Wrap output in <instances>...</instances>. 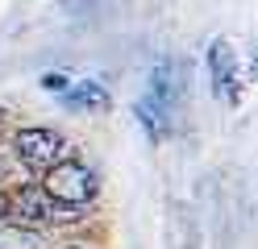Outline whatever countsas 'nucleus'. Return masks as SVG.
I'll return each instance as SVG.
<instances>
[{
	"instance_id": "obj_4",
	"label": "nucleus",
	"mask_w": 258,
	"mask_h": 249,
	"mask_svg": "<svg viewBox=\"0 0 258 249\" xmlns=\"http://www.w3.org/2000/svg\"><path fill=\"white\" fill-rule=\"evenodd\" d=\"M62 141L54 129H42V125H34V129H17V137H13V154L21 158V166H29V171H54V166L62 162Z\"/></svg>"
},
{
	"instance_id": "obj_6",
	"label": "nucleus",
	"mask_w": 258,
	"mask_h": 249,
	"mask_svg": "<svg viewBox=\"0 0 258 249\" xmlns=\"http://www.w3.org/2000/svg\"><path fill=\"white\" fill-rule=\"evenodd\" d=\"M208 79H213V96L225 104H237L241 96V75H237V58L225 38L208 42Z\"/></svg>"
},
{
	"instance_id": "obj_7",
	"label": "nucleus",
	"mask_w": 258,
	"mask_h": 249,
	"mask_svg": "<svg viewBox=\"0 0 258 249\" xmlns=\"http://www.w3.org/2000/svg\"><path fill=\"white\" fill-rule=\"evenodd\" d=\"M0 249H46V241H42V232H34V228L0 220Z\"/></svg>"
},
{
	"instance_id": "obj_3",
	"label": "nucleus",
	"mask_w": 258,
	"mask_h": 249,
	"mask_svg": "<svg viewBox=\"0 0 258 249\" xmlns=\"http://www.w3.org/2000/svg\"><path fill=\"white\" fill-rule=\"evenodd\" d=\"M5 220L21 224V228H42V224H58V220H75V208H62L46 187H21L9 199V216Z\"/></svg>"
},
{
	"instance_id": "obj_5",
	"label": "nucleus",
	"mask_w": 258,
	"mask_h": 249,
	"mask_svg": "<svg viewBox=\"0 0 258 249\" xmlns=\"http://www.w3.org/2000/svg\"><path fill=\"white\" fill-rule=\"evenodd\" d=\"M42 92L58 96L67 108H88V112H104L108 108V92L92 79H71V75H42Z\"/></svg>"
},
{
	"instance_id": "obj_8",
	"label": "nucleus",
	"mask_w": 258,
	"mask_h": 249,
	"mask_svg": "<svg viewBox=\"0 0 258 249\" xmlns=\"http://www.w3.org/2000/svg\"><path fill=\"white\" fill-rule=\"evenodd\" d=\"M5 216H9V195L0 191V220H5Z\"/></svg>"
},
{
	"instance_id": "obj_11",
	"label": "nucleus",
	"mask_w": 258,
	"mask_h": 249,
	"mask_svg": "<svg viewBox=\"0 0 258 249\" xmlns=\"http://www.w3.org/2000/svg\"><path fill=\"white\" fill-rule=\"evenodd\" d=\"M67 249H84V245H67Z\"/></svg>"
},
{
	"instance_id": "obj_2",
	"label": "nucleus",
	"mask_w": 258,
	"mask_h": 249,
	"mask_svg": "<svg viewBox=\"0 0 258 249\" xmlns=\"http://www.w3.org/2000/svg\"><path fill=\"white\" fill-rule=\"evenodd\" d=\"M42 187L50 191L62 208H88L96 199V171L84 162V158H62L54 171L42 175Z\"/></svg>"
},
{
	"instance_id": "obj_10",
	"label": "nucleus",
	"mask_w": 258,
	"mask_h": 249,
	"mask_svg": "<svg viewBox=\"0 0 258 249\" xmlns=\"http://www.w3.org/2000/svg\"><path fill=\"white\" fill-rule=\"evenodd\" d=\"M254 75H258V50H254Z\"/></svg>"
},
{
	"instance_id": "obj_1",
	"label": "nucleus",
	"mask_w": 258,
	"mask_h": 249,
	"mask_svg": "<svg viewBox=\"0 0 258 249\" xmlns=\"http://www.w3.org/2000/svg\"><path fill=\"white\" fill-rule=\"evenodd\" d=\"M175 96H179V83H175V62H158L154 75H150V88L142 92V100L134 104L142 129L150 133V137H167L171 129V116H175Z\"/></svg>"
},
{
	"instance_id": "obj_9",
	"label": "nucleus",
	"mask_w": 258,
	"mask_h": 249,
	"mask_svg": "<svg viewBox=\"0 0 258 249\" xmlns=\"http://www.w3.org/2000/svg\"><path fill=\"white\" fill-rule=\"evenodd\" d=\"M0 183H9V162L0 158Z\"/></svg>"
}]
</instances>
